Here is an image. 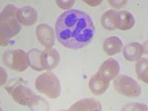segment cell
Returning a JSON list of instances; mask_svg holds the SVG:
<instances>
[{"instance_id": "obj_1", "label": "cell", "mask_w": 148, "mask_h": 111, "mask_svg": "<svg viewBox=\"0 0 148 111\" xmlns=\"http://www.w3.org/2000/svg\"><path fill=\"white\" fill-rule=\"evenodd\" d=\"M56 34L58 41L67 48L81 49L88 45L93 39L94 23L87 13L71 9L58 17Z\"/></svg>"}, {"instance_id": "obj_2", "label": "cell", "mask_w": 148, "mask_h": 111, "mask_svg": "<svg viewBox=\"0 0 148 111\" xmlns=\"http://www.w3.org/2000/svg\"><path fill=\"white\" fill-rule=\"evenodd\" d=\"M18 8L13 5H8L0 16L1 45L7 46L9 39L16 36L21 30V24L17 18Z\"/></svg>"}, {"instance_id": "obj_3", "label": "cell", "mask_w": 148, "mask_h": 111, "mask_svg": "<svg viewBox=\"0 0 148 111\" xmlns=\"http://www.w3.org/2000/svg\"><path fill=\"white\" fill-rule=\"evenodd\" d=\"M35 87L39 92L51 99L59 97L62 90L59 79L51 72H46L38 76Z\"/></svg>"}, {"instance_id": "obj_4", "label": "cell", "mask_w": 148, "mask_h": 111, "mask_svg": "<svg viewBox=\"0 0 148 111\" xmlns=\"http://www.w3.org/2000/svg\"><path fill=\"white\" fill-rule=\"evenodd\" d=\"M2 59L8 67L18 72L25 71L29 66L27 53L21 49L5 51L2 56Z\"/></svg>"}, {"instance_id": "obj_5", "label": "cell", "mask_w": 148, "mask_h": 111, "mask_svg": "<svg viewBox=\"0 0 148 111\" xmlns=\"http://www.w3.org/2000/svg\"><path fill=\"white\" fill-rule=\"evenodd\" d=\"M114 88L119 93L127 97H138L141 92L138 83L126 75H120L115 79Z\"/></svg>"}, {"instance_id": "obj_6", "label": "cell", "mask_w": 148, "mask_h": 111, "mask_svg": "<svg viewBox=\"0 0 148 111\" xmlns=\"http://www.w3.org/2000/svg\"><path fill=\"white\" fill-rule=\"evenodd\" d=\"M13 99L21 105L34 107L39 103V97L22 84L17 86L11 94Z\"/></svg>"}, {"instance_id": "obj_7", "label": "cell", "mask_w": 148, "mask_h": 111, "mask_svg": "<svg viewBox=\"0 0 148 111\" xmlns=\"http://www.w3.org/2000/svg\"><path fill=\"white\" fill-rule=\"evenodd\" d=\"M119 71L120 66L118 62L113 58H110L104 61L100 66L97 73L106 80L110 82L111 80L116 79L119 73Z\"/></svg>"}, {"instance_id": "obj_8", "label": "cell", "mask_w": 148, "mask_h": 111, "mask_svg": "<svg viewBox=\"0 0 148 111\" xmlns=\"http://www.w3.org/2000/svg\"><path fill=\"white\" fill-rule=\"evenodd\" d=\"M37 39L46 48L52 47L55 44V34L51 26L47 24H40L36 30Z\"/></svg>"}, {"instance_id": "obj_9", "label": "cell", "mask_w": 148, "mask_h": 111, "mask_svg": "<svg viewBox=\"0 0 148 111\" xmlns=\"http://www.w3.org/2000/svg\"><path fill=\"white\" fill-rule=\"evenodd\" d=\"M41 61L44 70L52 71L59 64L60 62V56L56 49L52 47L46 48L44 51H42Z\"/></svg>"}, {"instance_id": "obj_10", "label": "cell", "mask_w": 148, "mask_h": 111, "mask_svg": "<svg viewBox=\"0 0 148 111\" xmlns=\"http://www.w3.org/2000/svg\"><path fill=\"white\" fill-rule=\"evenodd\" d=\"M38 15L34 8L30 6H24L18 9L17 18L21 25L24 26L33 25L36 22Z\"/></svg>"}, {"instance_id": "obj_11", "label": "cell", "mask_w": 148, "mask_h": 111, "mask_svg": "<svg viewBox=\"0 0 148 111\" xmlns=\"http://www.w3.org/2000/svg\"><path fill=\"white\" fill-rule=\"evenodd\" d=\"M110 82L108 81L96 73L94 76L90 79L89 88L91 92L96 96L103 94L109 87Z\"/></svg>"}, {"instance_id": "obj_12", "label": "cell", "mask_w": 148, "mask_h": 111, "mask_svg": "<svg viewBox=\"0 0 148 111\" xmlns=\"http://www.w3.org/2000/svg\"><path fill=\"white\" fill-rule=\"evenodd\" d=\"M72 111H98L101 110V104L94 99H84L78 101L70 108Z\"/></svg>"}, {"instance_id": "obj_13", "label": "cell", "mask_w": 148, "mask_h": 111, "mask_svg": "<svg viewBox=\"0 0 148 111\" xmlns=\"http://www.w3.org/2000/svg\"><path fill=\"white\" fill-rule=\"evenodd\" d=\"M143 54V46L138 42L130 43L123 49V55L127 60L130 62L139 60Z\"/></svg>"}, {"instance_id": "obj_14", "label": "cell", "mask_w": 148, "mask_h": 111, "mask_svg": "<svg viewBox=\"0 0 148 111\" xmlns=\"http://www.w3.org/2000/svg\"><path fill=\"white\" fill-rule=\"evenodd\" d=\"M122 41L117 36H110L107 38L103 44L104 51L109 56L119 53L122 48Z\"/></svg>"}, {"instance_id": "obj_15", "label": "cell", "mask_w": 148, "mask_h": 111, "mask_svg": "<svg viewBox=\"0 0 148 111\" xmlns=\"http://www.w3.org/2000/svg\"><path fill=\"white\" fill-rule=\"evenodd\" d=\"M102 27L108 30H113L118 27V11L109 10L102 15L101 18Z\"/></svg>"}, {"instance_id": "obj_16", "label": "cell", "mask_w": 148, "mask_h": 111, "mask_svg": "<svg viewBox=\"0 0 148 111\" xmlns=\"http://www.w3.org/2000/svg\"><path fill=\"white\" fill-rule=\"evenodd\" d=\"M135 25V18L133 14L127 10L118 12V27L121 30H127Z\"/></svg>"}, {"instance_id": "obj_17", "label": "cell", "mask_w": 148, "mask_h": 111, "mask_svg": "<svg viewBox=\"0 0 148 111\" xmlns=\"http://www.w3.org/2000/svg\"><path fill=\"white\" fill-rule=\"evenodd\" d=\"M42 53V51L38 49H31L27 53L29 66H30L35 71H42L44 70L41 61Z\"/></svg>"}, {"instance_id": "obj_18", "label": "cell", "mask_w": 148, "mask_h": 111, "mask_svg": "<svg viewBox=\"0 0 148 111\" xmlns=\"http://www.w3.org/2000/svg\"><path fill=\"white\" fill-rule=\"evenodd\" d=\"M147 65V59H145V58L138 60L136 64V71L137 76L138 79L145 83L148 82Z\"/></svg>"}, {"instance_id": "obj_19", "label": "cell", "mask_w": 148, "mask_h": 111, "mask_svg": "<svg viewBox=\"0 0 148 111\" xmlns=\"http://www.w3.org/2000/svg\"><path fill=\"white\" fill-rule=\"evenodd\" d=\"M22 82H24L22 79H13L8 83V84L5 87V89L9 94L11 95L14 90L16 88L17 86L22 84Z\"/></svg>"}, {"instance_id": "obj_20", "label": "cell", "mask_w": 148, "mask_h": 111, "mask_svg": "<svg viewBox=\"0 0 148 111\" xmlns=\"http://www.w3.org/2000/svg\"><path fill=\"white\" fill-rule=\"evenodd\" d=\"M147 108L145 104L139 103H131L122 108V110H147Z\"/></svg>"}, {"instance_id": "obj_21", "label": "cell", "mask_w": 148, "mask_h": 111, "mask_svg": "<svg viewBox=\"0 0 148 111\" xmlns=\"http://www.w3.org/2000/svg\"><path fill=\"white\" fill-rule=\"evenodd\" d=\"M56 2L59 8L62 9L71 8L75 4V1H73V0H66V1L57 0V1H56Z\"/></svg>"}, {"instance_id": "obj_22", "label": "cell", "mask_w": 148, "mask_h": 111, "mask_svg": "<svg viewBox=\"0 0 148 111\" xmlns=\"http://www.w3.org/2000/svg\"><path fill=\"white\" fill-rule=\"evenodd\" d=\"M108 2H109V4H110V5L113 8H121L124 5H126L127 1H126V0H125V1H121V0H118V1L108 0Z\"/></svg>"}, {"instance_id": "obj_23", "label": "cell", "mask_w": 148, "mask_h": 111, "mask_svg": "<svg viewBox=\"0 0 148 111\" xmlns=\"http://www.w3.org/2000/svg\"><path fill=\"white\" fill-rule=\"evenodd\" d=\"M7 77L8 75L6 71L2 67H1V85H3L5 82L7 81Z\"/></svg>"}, {"instance_id": "obj_24", "label": "cell", "mask_w": 148, "mask_h": 111, "mask_svg": "<svg viewBox=\"0 0 148 111\" xmlns=\"http://www.w3.org/2000/svg\"><path fill=\"white\" fill-rule=\"evenodd\" d=\"M85 3L88 4L90 6H96V5H99L101 2V1H98V0H95V1H91V0H84L83 1Z\"/></svg>"}]
</instances>
